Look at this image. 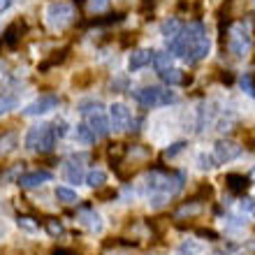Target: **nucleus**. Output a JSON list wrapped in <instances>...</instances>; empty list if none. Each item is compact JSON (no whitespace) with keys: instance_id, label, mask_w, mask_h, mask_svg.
I'll use <instances>...</instances> for the list:
<instances>
[{"instance_id":"nucleus-1","label":"nucleus","mask_w":255,"mask_h":255,"mask_svg":"<svg viewBox=\"0 0 255 255\" xmlns=\"http://www.w3.org/2000/svg\"><path fill=\"white\" fill-rule=\"evenodd\" d=\"M209 49H211V42H209L207 28L202 21H193L183 28L181 33L169 40L167 51L172 56H179L186 63H197L202 58L209 56Z\"/></svg>"},{"instance_id":"nucleus-2","label":"nucleus","mask_w":255,"mask_h":255,"mask_svg":"<svg viewBox=\"0 0 255 255\" xmlns=\"http://www.w3.org/2000/svg\"><path fill=\"white\" fill-rule=\"evenodd\" d=\"M183 174L179 172H167V169H151L146 174V186L151 193L155 195H165V197H172L179 190L183 188Z\"/></svg>"},{"instance_id":"nucleus-3","label":"nucleus","mask_w":255,"mask_h":255,"mask_svg":"<svg viewBox=\"0 0 255 255\" xmlns=\"http://www.w3.org/2000/svg\"><path fill=\"white\" fill-rule=\"evenodd\" d=\"M132 98L144 107H162V105H172L176 102V93L169 88H160V86H144L139 91H134Z\"/></svg>"},{"instance_id":"nucleus-4","label":"nucleus","mask_w":255,"mask_h":255,"mask_svg":"<svg viewBox=\"0 0 255 255\" xmlns=\"http://www.w3.org/2000/svg\"><path fill=\"white\" fill-rule=\"evenodd\" d=\"M54 144H56V137H54V130H51L49 123L33 126L26 134V146L30 148V151L49 153V151H54Z\"/></svg>"},{"instance_id":"nucleus-5","label":"nucleus","mask_w":255,"mask_h":255,"mask_svg":"<svg viewBox=\"0 0 255 255\" xmlns=\"http://www.w3.org/2000/svg\"><path fill=\"white\" fill-rule=\"evenodd\" d=\"M74 9L70 2H63V0H54L49 2L47 12H44V19H47V26L54 28V30H63L65 26L72 23Z\"/></svg>"},{"instance_id":"nucleus-6","label":"nucleus","mask_w":255,"mask_h":255,"mask_svg":"<svg viewBox=\"0 0 255 255\" xmlns=\"http://www.w3.org/2000/svg\"><path fill=\"white\" fill-rule=\"evenodd\" d=\"M251 44H253V35H251L249 26H246V23H235L228 35L230 54L237 56V58H242V56H246L251 51Z\"/></svg>"},{"instance_id":"nucleus-7","label":"nucleus","mask_w":255,"mask_h":255,"mask_svg":"<svg viewBox=\"0 0 255 255\" xmlns=\"http://www.w3.org/2000/svg\"><path fill=\"white\" fill-rule=\"evenodd\" d=\"M244 146H239L237 141L232 139H218L214 144V155H216V162H230V160H237L242 155Z\"/></svg>"},{"instance_id":"nucleus-8","label":"nucleus","mask_w":255,"mask_h":255,"mask_svg":"<svg viewBox=\"0 0 255 255\" xmlns=\"http://www.w3.org/2000/svg\"><path fill=\"white\" fill-rule=\"evenodd\" d=\"M132 121V114H130V109L128 105L123 102H114L112 107H109V126L114 128V130H126Z\"/></svg>"},{"instance_id":"nucleus-9","label":"nucleus","mask_w":255,"mask_h":255,"mask_svg":"<svg viewBox=\"0 0 255 255\" xmlns=\"http://www.w3.org/2000/svg\"><path fill=\"white\" fill-rule=\"evenodd\" d=\"M58 107V98L56 95H42L37 100H33L23 109V114L26 116H42V114H49L51 109Z\"/></svg>"},{"instance_id":"nucleus-10","label":"nucleus","mask_w":255,"mask_h":255,"mask_svg":"<svg viewBox=\"0 0 255 255\" xmlns=\"http://www.w3.org/2000/svg\"><path fill=\"white\" fill-rule=\"evenodd\" d=\"M54 179L51 172L47 169H35V172H28V174H21L19 176V186L21 188H37V186H44Z\"/></svg>"},{"instance_id":"nucleus-11","label":"nucleus","mask_w":255,"mask_h":255,"mask_svg":"<svg viewBox=\"0 0 255 255\" xmlns=\"http://www.w3.org/2000/svg\"><path fill=\"white\" fill-rule=\"evenodd\" d=\"M86 119H88L86 126L93 130L95 137H107V134H109L112 126H109V119L105 116V112H102V109H100V112H93V114H88Z\"/></svg>"},{"instance_id":"nucleus-12","label":"nucleus","mask_w":255,"mask_h":255,"mask_svg":"<svg viewBox=\"0 0 255 255\" xmlns=\"http://www.w3.org/2000/svg\"><path fill=\"white\" fill-rule=\"evenodd\" d=\"M151 58H153V51H151V49H137V51H132L130 61H128V70H130V72H137L141 67H146L148 63H151Z\"/></svg>"},{"instance_id":"nucleus-13","label":"nucleus","mask_w":255,"mask_h":255,"mask_svg":"<svg viewBox=\"0 0 255 255\" xmlns=\"http://www.w3.org/2000/svg\"><path fill=\"white\" fill-rule=\"evenodd\" d=\"M77 221L84 225V228H88L91 232H102V218L98 211H93V209H84V211H79V218Z\"/></svg>"},{"instance_id":"nucleus-14","label":"nucleus","mask_w":255,"mask_h":255,"mask_svg":"<svg viewBox=\"0 0 255 255\" xmlns=\"http://www.w3.org/2000/svg\"><path fill=\"white\" fill-rule=\"evenodd\" d=\"M225 183H228V188L232 190L235 195H244L246 190H249V186H251V176L228 174V176H225Z\"/></svg>"},{"instance_id":"nucleus-15","label":"nucleus","mask_w":255,"mask_h":255,"mask_svg":"<svg viewBox=\"0 0 255 255\" xmlns=\"http://www.w3.org/2000/svg\"><path fill=\"white\" fill-rule=\"evenodd\" d=\"M19 146V134L16 132H5L0 137V155H9Z\"/></svg>"},{"instance_id":"nucleus-16","label":"nucleus","mask_w":255,"mask_h":255,"mask_svg":"<svg viewBox=\"0 0 255 255\" xmlns=\"http://www.w3.org/2000/svg\"><path fill=\"white\" fill-rule=\"evenodd\" d=\"M21 30H23V23H21V21H14L12 26L5 30V35H2V42H5L7 47H14V44L21 40V35H19Z\"/></svg>"},{"instance_id":"nucleus-17","label":"nucleus","mask_w":255,"mask_h":255,"mask_svg":"<svg viewBox=\"0 0 255 255\" xmlns=\"http://www.w3.org/2000/svg\"><path fill=\"white\" fill-rule=\"evenodd\" d=\"M158 77H160L167 86H176V84H183V74L181 70H176V67H167V70H162V72H158Z\"/></svg>"},{"instance_id":"nucleus-18","label":"nucleus","mask_w":255,"mask_h":255,"mask_svg":"<svg viewBox=\"0 0 255 255\" xmlns=\"http://www.w3.org/2000/svg\"><path fill=\"white\" fill-rule=\"evenodd\" d=\"M84 179H86V186H91V188H102L107 183V172L105 169H91Z\"/></svg>"},{"instance_id":"nucleus-19","label":"nucleus","mask_w":255,"mask_h":255,"mask_svg":"<svg viewBox=\"0 0 255 255\" xmlns=\"http://www.w3.org/2000/svg\"><path fill=\"white\" fill-rule=\"evenodd\" d=\"M151 63H153L155 72H162V70L172 67V54H169V51H153V58H151Z\"/></svg>"},{"instance_id":"nucleus-20","label":"nucleus","mask_w":255,"mask_h":255,"mask_svg":"<svg viewBox=\"0 0 255 255\" xmlns=\"http://www.w3.org/2000/svg\"><path fill=\"white\" fill-rule=\"evenodd\" d=\"M183 30V23L179 19H167L165 23L160 26V33L167 37V40H172V37H176V35Z\"/></svg>"},{"instance_id":"nucleus-21","label":"nucleus","mask_w":255,"mask_h":255,"mask_svg":"<svg viewBox=\"0 0 255 255\" xmlns=\"http://www.w3.org/2000/svg\"><path fill=\"white\" fill-rule=\"evenodd\" d=\"M65 179L70 183H81L84 181V169L79 162H67L65 165Z\"/></svg>"},{"instance_id":"nucleus-22","label":"nucleus","mask_w":255,"mask_h":255,"mask_svg":"<svg viewBox=\"0 0 255 255\" xmlns=\"http://www.w3.org/2000/svg\"><path fill=\"white\" fill-rule=\"evenodd\" d=\"M56 200L63 202V204H77V202H79V195L74 193V190L65 188V186H58V188H56Z\"/></svg>"},{"instance_id":"nucleus-23","label":"nucleus","mask_w":255,"mask_h":255,"mask_svg":"<svg viewBox=\"0 0 255 255\" xmlns=\"http://www.w3.org/2000/svg\"><path fill=\"white\" fill-rule=\"evenodd\" d=\"M77 139H79L81 144H93L98 137H95L93 130H91L86 123H79V126H77Z\"/></svg>"},{"instance_id":"nucleus-24","label":"nucleus","mask_w":255,"mask_h":255,"mask_svg":"<svg viewBox=\"0 0 255 255\" xmlns=\"http://www.w3.org/2000/svg\"><path fill=\"white\" fill-rule=\"evenodd\" d=\"M239 84H242L244 93H249L251 98H255V74L253 72H244L242 79H239Z\"/></svg>"},{"instance_id":"nucleus-25","label":"nucleus","mask_w":255,"mask_h":255,"mask_svg":"<svg viewBox=\"0 0 255 255\" xmlns=\"http://www.w3.org/2000/svg\"><path fill=\"white\" fill-rule=\"evenodd\" d=\"M100 109H102V102H98V100H81L79 102L81 116H88V114H93V112H100Z\"/></svg>"},{"instance_id":"nucleus-26","label":"nucleus","mask_w":255,"mask_h":255,"mask_svg":"<svg viewBox=\"0 0 255 255\" xmlns=\"http://www.w3.org/2000/svg\"><path fill=\"white\" fill-rule=\"evenodd\" d=\"M200 211H202V204L195 200V202H188V204H183V207L176 211V218H181V216H195V214H200Z\"/></svg>"},{"instance_id":"nucleus-27","label":"nucleus","mask_w":255,"mask_h":255,"mask_svg":"<svg viewBox=\"0 0 255 255\" xmlns=\"http://www.w3.org/2000/svg\"><path fill=\"white\" fill-rule=\"evenodd\" d=\"M14 107H16V98L14 95H0V116L12 112Z\"/></svg>"},{"instance_id":"nucleus-28","label":"nucleus","mask_w":255,"mask_h":255,"mask_svg":"<svg viewBox=\"0 0 255 255\" xmlns=\"http://www.w3.org/2000/svg\"><path fill=\"white\" fill-rule=\"evenodd\" d=\"M44 228H47V232H49L51 237L63 235V223L56 221V218H47V221H44Z\"/></svg>"},{"instance_id":"nucleus-29","label":"nucleus","mask_w":255,"mask_h":255,"mask_svg":"<svg viewBox=\"0 0 255 255\" xmlns=\"http://www.w3.org/2000/svg\"><path fill=\"white\" fill-rule=\"evenodd\" d=\"M16 225H19L21 230H26V232H37V230H40V225H37L33 218H28V216H19Z\"/></svg>"},{"instance_id":"nucleus-30","label":"nucleus","mask_w":255,"mask_h":255,"mask_svg":"<svg viewBox=\"0 0 255 255\" xmlns=\"http://www.w3.org/2000/svg\"><path fill=\"white\" fill-rule=\"evenodd\" d=\"M202 244H195V242H186L181 246V251H179V255H200L202 253Z\"/></svg>"},{"instance_id":"nucleus-31","label":"nucleus","mask_w":255,"mask_h":255,"mask_svg":"<svg viewBox=\"0 0 255 255\" xmlns=\"http://www.w3.org/2000/svg\"><path fill=\"white\" fill-rule=\"evenodd\" d=\"M109 2H112V0H91L88 7H91V12L93 14H100V12H107Z\"/></svg>"},{"instance_id":"nucleus-32","label":"nucleus","mask_w":255,"mask_h":255,"mask_svg":"<svg viewBox=\"0 0 255 255\" xmlns=\"http://www.w3.org/2000/svg\"><path fill=\"white\" fill-rule=\"evenodd\" d=\"M214 158L211 155H207V153H200L197 155V165H200V169H214L216 165H214Z\"/></svg>"},{"instance_id":"nucleus-33","label":"nucleus","mask_w":255,"mask_h":255,"mask_svg":"<svg viewBox=\"0 0 255 255\" xmlns=\"http://www.w3.org/2000/svg\"><path fill=\"white\" fill-rule=\"evenodd\" d=\"M183 148H186V141H174V144H172V146L165 151V155H167V158H174V155L181 153Z\"/></svg>"},{"instance_id":"nucleus-34","label":"nucleus","mask_w":255,"mask_h":255,"mask_svg":"<svg viewBox=\"0 0 255 255\" xmlns=\"http://www.w3.org/2000/svg\"><path fill=\"white\" fill-rule=\"evenodd\" d=\"M51 130H54V137H65L67 134V123L65 121H56L54 126H51Z\"/></svg>"},{"instance_id":"nucleus-35","label":"nucleus","mask_w":255,"mask_h":255,"mask_svg":"<svg viewBox=\"0 0 255 255\" xmlns=\"http://www.w3.org/2000/svg\"><path fill=\"white\" fill-rule=\"evenodd\" d=\"M232 126H235V116L230 114L228 119H221V121H218V130H223V132H225V130H232Z\"/></svg>"},{"instance_id":"nucleus-36","label":"nucleus","mask_w":255,"mask_h":255,"mask_svg":"<svg viewBox=\"0 0 255 255\" xmlns=\"http://www.w3.org/2000/svg\"><path fill=\"white\" fill-rule=\"evenodd\" d=\"M197 235H200V237H209V242H216V239H218V235H216V232H211V230H197Z\"/></svg>"},{"instance_id":"nucleus-37","label":"nucleus","mask_w":255,"mask_h":255,"mask_svg":"<svg viewBox=\"0 0 255 255\" xmlns=\"http://www.w3.org/2000/svg\"><path fill=\"white\" fill-rule=\"evenodd\" d=\"M9 7H12V0H0V14L7 12Z\"/></svg>"},{"instance_id":"nucleus-38","label":"nucleus","mask_w":255,"mask_h":255,"mask_svg":"<svg viewBox=\"0 0 255 255\" xmlns=\"http://www.w3.org/2000/svg\"><path fill=\"white\" fill-rule=\"evenodd\" d=\"M51 255H77V253H74V251H67V249H54Z\"/></svg>"}]
</instances>
